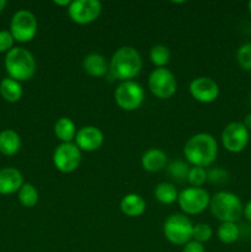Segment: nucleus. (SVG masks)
Here are the masks:
<instances>
[{
    "mask_svg": "<svg viewBox=\"0 0 251 252\" xmlns=\"http://www.w3.org/2000/svg\"><path fill=\"white\" fill-rule=\"evenodd\" d=\"M184 155L187 161L197 167H208L216 161L218 144L216 138L209 133H198L189 138L184 147Z\"/></svg>",
    "mask_w": 251,
    "mask_h": 252,
    "instance_id": "nucleus-1",
    "label": "nucleus"
},
{
    "mask_svg": "<svg viewBox=\"0 0 251 252\" xmlns=\"http://www.w3.org/2000/svg\"><path fill=\"white\" fill-rule=\"evenodd\" d=\"M143 66L139 52L130 46L118 48L113 53L110 62V73L115 79L121 81H129L138 76Z\"/></svg>",
    "mask_w": 251,
    "mask_h": 252,
    "instance_id": "nucleus-2",
    "label": "nucleus"
},
{
    "mask_svg": "<svg viewBox=\"0 0 251 252\" xmlns=\"http://www.w3.org/2000/svg\"><path fill=\"white\" fill-rule=\"evenodd\" d=\"M5 69L9 78L20 83L33 78L37 65L31 52L22 47H14L5 56Z\"/></svg>",
    "mask_w": 251,
    "mask_h": 252,
    "instance_id": "nucleus-3",
    "label": "nucleus"
},
{
    "mask_svg": "<svg viewBox=\"0 0 251 252\" xmlns=\"http://www.w3.org/2000/svg\"><path fill=\"white\" fill-rule=\"evenodd\" d=\"M209 209L221 223H236L244 214L240 198L229 191H219L211 197Z\"/></svg>",
    "mask_w": 251,
    "mask_h": 252,
    "instance_id": "nucleus-4",
    "label": "nucleus"
},
{
    "mask_svg": "<svg viewBox=\"0 0 251 252\" xmlns=\"http://www.w3.org/2000/svg\"><path fill=\"white\" fill-rule=\"evenodd\" d=\"M193 224L185 214H171L162 225V231L169 243L174 245H186L192 240Z\"/></svg>",
    "mask_w": 251,
    "mask_h": 252,
    "instance_id": "nucleus-5",
    "label": "nucleus"
},
{
    "mask_svg": "<svg viewBox=\"0 0 251 252\" xmlns=\"http://www.w3.org/2000/svg\"><path fill=\"white\" fill-rule=\"evenodd\" d=\"M177 203L185 216H196L209 208L211 196L202 187H187L179 193Z\"/></svg>",
    "mask_w": 251,
    "mask_h": 252,
    "instance_id": "nucleus-6",
    "label": "nucleus"
},
{
    "mask_svg": "<svg viewBox=\"0 0 251 252\" xmlns=\"http://www.w3.org/2000/svg\"><path fill=\"white\" fill-rule=\"evenodd\" d=\"M145 93L143 86L134 80L122 81L115 91V101L123 111H135L142 106Z\"/></svg>",
    "mask_w": 251,
    "mask_h": 252,
    "instance_id": "nucleus-7",
    "label": "nucleus"
},
{
    "mask_svg": "<svg viewBox=\"0 0 251 252\" xmlns=\"http://www.w3.org/2000/svg\"><path fill=\"white\" fill-rule=\"evenodd\" d=\"M38 22L36 16L29 10H19L12 16L10 22V32L15 41L27 43L32 41L37 34Z\"/></svg>",
    "mask_w": 251,
    "mask_h": 252,
    "instance_id": "nucleus-8",
    "label": "nucleus"
},
{
    "mask_svg": "<svg viewBox=\"0 0 251 252\" xmlns=\"http://www.w3.org/2000/svg\"><path fill=\"white\" fill-rule=\"evenodd\" d=\"M149 90L155 97L166 100L172 97L177 90V81L171 70L166 68H157L148 78Z\"/></svg>",
    "mask_w": 251,
    "mask_h": 252,
    "instance_id": "nucleus-9",
    "label": "nucleus"
},
{
    "mask_svg": "<svg viewBox=\"0 0 251 252\" xmlns=\"http://www.w3.org/2000/svg\"><path fill=\"white\" fill-rule=\"evenodd\" d=\"M81 162V150L75 143H61L53 153V164L62 174L75 171Z\"/></svg>",
    "mask_w": 251,
    "mask_h": 252,
    "instance_id": "nucleus-10",
    "label": "nucleus"
},
{
    "mask_svg": "<svg viewBox=\"0 0 251 252\" xmlns=\"http://www.w3.org/2000/svg\"><path fill=\"white\" fill-rule=\"evenodd\" d=\"M102 11V5L98 0H75L68 6V15L78 25H89L97 20Z\"/></svg>",
    "mask_w": 251,
    "mask_h": 252,
    "instance_id": "nucleus-11",
    "label": "nucleus"
},
{
    "mask_svg": "<svg viewBox=\"0 0 251 252\" xmlns=\"http://www.w3.org/2000/svg\"><path fill=\"white\" fill-rule=\"evenodd\" d=\"M249 130L240 122H231L226 126L221 133V143L228 152L241 153L249 144Z\"/></svg>",
    "mask_w": 251,
    "mask_h": 252,
    "instance_id": "nucleus-12",
    "label": "nucleus"
},
{
    "mask_svg": "<svg viewBox=\"0 0 251 252\" xmlns=\"http://www.w3.org/2000/svg\"><path fill=\"white\" fill-rule=\"evenodd\" d=\"M189 94L196 101L202 103H211L219 96V86L208 76H199L193 79L188 86Z\"/></svg>",
    "mask_w": 251,
    "mask_h": 252,
    "instance_id": "nucleus-13",
    "label": "nucleus"
},
{
    "mask_svg": "<svg viewBox=\"0 0 251 252\" xmlns=\"http://www.w3.org/2000/svg\"><path fill=\"white\" fill-rule=\"evenodd\" d=\"M74 140L81 152H96L103 144V133L95 126H85L76 132Z\"/></svg>",
    "mask_w": 251,
    "mask_h": 252,
    "instance_id": "nucleus-14",
    "label": "nucleus"
},
{
    "mask_svg": "<svg viewBox=\"0 0 251 252\" xmlns=\"http://www.w3.org/2000/svg\"><path fill=\"white\" fill-rule=\"evenodd\" d=\"M24 185V176L15 167L0 170V194H11L19 192Z\"/></svg>",
    "mask_w": 251,
    "mask_h": 252,
    "instance_id": "nucleus-15",
    "label": "nucleus"
},
{
    "mask_svg": "<svg viewBox=\"0 0 251 252\" xmlns=\"http://www.w3.org/2000/svg\"><path fill=\"white\" fill-rule=\"evenodd\" d=\"M142 167L148 172H159L167 166V155L157 148H152L142 155Z\"/></svg>",
    "mask_w": 251,
    "mask_h": 252,
    "instance_id": "nucleus-16",
    "label": "nucleus"
},
{
    "mask_svg": "<svg viewBox=\"0 0 251 252\" xmlns=\"http://www.w3.org/2000/svg\"><path fill=\"white\" fill-rule=\"evenodd\" d=\"M83 69L94 78H102L110 71V64L100 53H90L84 58Z\"/></svg>",
    "mask_w": 251,
    "mask_h": 252,
    "instance_id": "nucleus-17",
    "label": "nucleus"
},
{
    "mask_svg": "<svg viewBox=\"0 0 251 252\" xmlns=\"http://www.w3.org/2000/svg\"><path fill=\"white\" fill-rule=\"evenodd\" d=\"M120 208L125 216L129 218L140 217L147 209V203L142 196L137 193H128L121 199Z\"/></svg>",
    "mask_w": 251,
    "mask_h": 252,
    "instance_id": "nucleus-18",
    "label": "nucleus"
},
{
    "mask_svg": "<svg viewBox=\"0 0 251 252\" xmlns=\"http://www.w3.org/2000/svg\"><path fill=\"white\" fill-rule=\"evenodd\" d=\"M21 148V138L15 130L5 129L0 132V153L6 157H12Z\"/></svg>",
    "mask_w": 251,
    "mask_h": 252,
    "instance_id": "nucleus-19",
    "label": "nucleus"
},
{
    "mask_svg": "<svg viewBox=\"0 0 251 252\" xmlns=\"http://www.w3.org/2000/svg\"><path fill=\"white\" fill-rule=\"evenodd\" d=\"M76 132L75 123L69 117H61L54 125V134L62 143H73Z\"/></svg>",
    "mask_w": 251,
    "mask_h": 252,
    "instance_id": "nucleus-20",
    "label": "nucleus"
},
{
    "mask_svg": "<svg viewBox=\"0 0 251 252\" xmlns=\"http://www.w3.org/2000/svg\"><path fill=\"white\" fill-rule=\"evenodd\" d=\"M0 95L7 102H17L22 97V86L11 78L2 79L0 83Z\"/></svg>",
    "mask_w": 251,
    "mask_h": 252,
    "instance_id": "nucleus-21",
    "label": "nucleus"
},
{
    "mask_svg": "<svg viewBox=\"0 0 251 252\" xmlns=\"http://www.w3.org/2000/svg\"><path fill=\"white\" fill-rule=\"evenodd\" d=\"M154 197L159 203L172 204L177 202L179 192H177L175 185L170 184V182H161V184L155 187Z\"/></svg>",
    "mask_w": 251,
    "mask_h": 252,
    "instance_id": "nucleus-22",
    "label": "nucleus"
},
{
    "mask_svg": "<svg viewBox=\"0 0 251 252\" xmlns=\"http://www.w3.org/2000/svg\"><path fill=\"white\" fill-rule=\"evenodd\" d=\"M218 239L223 244H234L240 236V230L236 223H221L217 230Z\"/></svg>",
    "mask_w": 251,
    "mask_h": 252,
    "instance_id": "nucleus-23",
    "label": "nucleus"
},
{
    "mask_svg": "<svg viewBox=\"0 0 251 252\" xmlns=\"http://www.w3.org/2000/svg\"><path fill=\"white\" fill-rule=\"evenodd\" d=\"M170 57H171V54H170L169 48L164 44H155L149 52L150 62L157 68H165L169 64Z\"/></svg>",
    "mask_w": 251,
    "mask_h": 252,
    "instance_id": "nucleus-24",
    "label": "nucleus"
},
{
    "mask_svg": "<svg viewBox=\"0 0 251 252\" xmlns=\"http://www.w3.org/2000/svg\"><path fill=\"white\" fill-rule=\"evenodd\" d=\"M19 201L26 208H32L38 202V191L32 184H24L19 189Z\"/></svg>",
    "mask_w": 251,
    "mask_h": 252,
    "instance_id": "nucleus-25",
    "label": "nucleus"
},
{
    "mask_svg": "<svg viewBox=\"0 0 251 252\" xmlns=\"http://www.w3.org/2000/svg\"><path fill=\"white\" fill-rule=\"evenodd\" d=\"M166 167L170 176L174 180H177V181H185V180H187L188 171L191 169L187 162L181 161V160H175V161L170 162Z\"/></svg>",
    "mask_w": 251,
    "mask_h": 252,
    "instance_id": "nucleus-26",
    "label": "nucleus"
},
{
    "mask_svg": "<svg viewBox=\"0 0 251 252\" xmlns=\"http://www.w3.org/2000/svg\"><path fill=\"white\" fill-rule=\"evenodd\" d=\"M213 236V229L209 224L199 223L193 226V233H192V240L197 241L199 244H204L211 240Z\"/></svg>",
    "mask_w": 251,
    "mask_h": 252,
    "instance_id": "nucleus-27",
    "label": "nucleus"
},
{
    "mask_svg": "<svg viewBox=\"0 0 251 252\" xmlns=\"http://www.w3.org/2000/svg\"><path fill=\"white\" fill-rule=\"evenodd\" d=\"M187 182L191 187H202L207 182V170L203 167L192 166L188 171Z\"/></svg>",
    "mask_w": 251,
    "mask_h": 252,
    "instance_id": "nucleus-28",
    "label": "nucleus"
},
{
    "mask_svg": "<svg viewBox=\"0 0 251 252\" xmlns=\"http://www.w3.org/2000/svg\"><path fill=\"white\" fill-rule=\"evenodd\" d=\"M236 61L244 70L251 71V42L240 46L236 52Z\"/></svg>",
    "mask_w": 251,
    "mask_h": 252,
    "instance_id": "nucleus-29",
    "label": "nucleus"
},
{
    "mask_svg": "<svg viewBox=\"0 0 251 252\" xmlns=\"http://www.w3.org/2000/svg\"><path fill=\"white\" fill-rule=\"evenodd\" d=\"M229 172L220 167H214L207 171V181L213 185H225L229 181Z\"/></svg>",
    "mask_w": 251,
    "mask_h": 252,
    "instance_id": "nucleus-30",
    "label": "nucleus"
},
{
    "mask_svg": "<svg viewBox=\"0 0 251 252\" xmlns=\"http://www.w3.org/2000/svg\"><path fill=\"white\" fill-rule=\"evenodd\" d=\"M14 37H12L11 32L6 31V30H1L0 31V53L2 52H9L14 48Z\"/></svg>",
    "mask_w": 251,
    "mask_h": 252,
    "instance_id": "nucleus-31",
    "label": "nucleus"
},
{
    "mask_svg": "<svg viewBox=\"0 0 251 252\" xmlns=\"http://www.w3.org/2000/svg\"><path fill=\"white\" fill-rule=\"evenodd\" d=\"M182 252H206V250H204L203 244H199L197 241L191 240L186 245H184Z\"/></svg>",
    "mask_w": 251,
    "mask_h": 252,
    "instance_id": "nucleus-32",
    "label": "nucleus"
},
{
    "mask_svg": "<svg viewBox=\"0 0 251 252\" xmlns=\"http://www.w3.org/2000/svg\"><path fill=\"white\" fill-rule=\"evenodd\" d=\"M244 216H245L246 220L251 223V201H249L248 203L244 206Z\"/></svg>",
    "mask_w": 251,
    "mask_h": 252,
    "instance_id": "nucleus-33",
    "label": "nucleus"
},
{
    "mask_svg": "<svg viewBox=\"0 0 251 252\" xmlns=\"http://www.w3.org/2000/svg\"><path fill=\"white\" fill-rule=\"evenodd\" d=\"M244 126H245L246 129H248L249 132H251V113H249L245 117V120H244Z\"/></svg>",
    "mask_w": 251,
    "mask_h": 252,
    "instance_id": "nucleus-34",
    "label": "nucleus"
},
{
    "mask_svg": "<svg viewBox=\"0 0 251 252\" xmlns=\"http://www.w3.org/2000/svg\"><path fill=\"white\" fill-rule=\"evenodd\" d=\"M53 2L57 6H69L71 1L70 0H54Z\"/></svg>",
    "mask_w": 251,
    "mask_h": 252,
    "instance_id": "nucleus-35",
    "label": "nucleus"
},
{
    "mask_svg": "<svg viewBox=\"0 0 251 252\" xmlns=\"http://www.w3.org/2000/svg\"><path fill=\"white\" fill-rule=\"evenodd\" d=\"M5 6H6V1H5V0H0V14H1L2 10L5 9Z\"/></svg>",
    "mask_w": 251,
    "mask_h": 252,
    "instance_id": "nucleus-36",
    "label": "nucleus"
},
{
    "mask_svg": "<svg viewBox=\"0 0 251 252\" xmlns=\"http://www.w3.org/2000/svg\"><path fill=\"white\" fill-rule=\"evenodd\" d=\"M248 9H249V12H250V14H251V1H249V4H248Z\"/></svg>",
    "mask_w": 251,
    "mask_h": 252,
    "instance_id": "nucleus-37",
    "label": "nucleus"
},
{
    "mask_svg": "<svg viewBox=\"0 0 251 252\" xmlns=\"http://www.w3.org/2000/svg\"><path fill=\"white\" fill-rule=\"evenodd\" d=\"M250 102H251V96H250Z\"/></svg>",
    "mask_w": 251,
    "mask_h": 252,
    "instance_id": "nucleus-38",
    "label": "nucleus"
}]
</instances>
